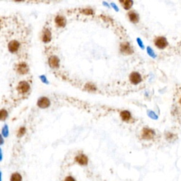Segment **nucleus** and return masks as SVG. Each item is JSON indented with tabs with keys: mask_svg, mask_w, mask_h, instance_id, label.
Segmentation results:
<instances>
[{
	"mask_svg": "<svg viewBox=\"0 0 181 181\" xmlns=\"http://www.w3.org/2000/svg\"><path fill=\"white\" fill-rule=\"evenodd\" d=\"M52 38V35L50 31L48 30V29H45L44 30L43 33V35H42V40L43 41L45 42V43H48V42L50 41V40Z\"/></svg>",
	"mask_w": 181,
	"mask_h": 181,
	"instance_id": "obj_11",
	"label": "nucleus"
},
{
	"mask_svg": "<svg viewBox=\"0 0 181 181\" xmlns=\"http://www.w3.org/2000/svg\"><path fill=\"white\" fill-rule=\"evenodd\" d=\"M23 178L21 175L18 173H14L11 176V178H10V181H22Z\"/></svg>",
	"mask_w": 181,
	"mask_h": 181,
	"instance_id": "obj_14",
	"label": "nucleus"
},
{
	"mask_svg": "<svg viewBox=\"0 0 181 181\" xmlns=\"http://www.w3.org/2000/svg\"><path fill=\"white\" fill-rule=\"evenodd\" d=\"M16 70L21 74H26L28 71V67L26 63H20L16 67Z\"/></svg>",
	"mask_w": 181,
	"mask_h": 181,
	"instance_id": "obj_5",
	"label": "nucleus"
},
{
	"mask_svg": "<svg viewBox=\"0 0 181 181\" xmlns=\"http://www.w3.org/2000/svg\"><path fill=\"white\" fill-rule=\"evenodd\" d=\"M25 132H26V129H25L24 127H21L19 130L18 131V137L23 136L25 134Z\"/></svg>",
	"mask_w": 181,
	"mask_h": 181,
	"instance_id": "obj_19",
	"label": "nucleus"
},
{
	"mask_svg": "<svg viewBox=\"0 0 181 181\" xmlns=\"http://www.w3.org/2000/svg\"><path fill=\"white\" fill-rule=\"evenodd\" d=\"M83 13L86 14H88V15H89V14H93V10L90 9H85L83 10Z\"/></svg>",
	"mask_w": 181,
	"mask_h": 181,
	"instance_id": "obj_22",
	"label": "nucleus"
},
{
	"mask_svg": "<svg viewBox=\"0 0 181 181\" xmlns=\"http://www.w3.org/2000/svg\"><path fill=\"white\" fill-rule=\"evenodd\" d=\"M75 161L81 166H86L88 163V157L84 154H79L76 156Z\"/></svg>",
	"mask_w": 181,
	"mask_h": 181,
	"instance_id": "obj_3",
	"label": "nucleus"
},
{
	"mask_svg": "<svg viewBox=\"0 0 181 181\" xmlns=\"http://www.w3.org/2000/svg\"><path fill=\"white\" fill-rule=\"evenodd\" d=\"M154 44L159 49H164L168 45L167 39L163 36H159L154 40Z\"/></svg>",
	"mask_w": 181,
	"mask_h": 181,
	"instance_id": "obj_1",
	"label": "nucleus"
},
{
	"mask_svg": "<svg viewBox=\"0 0 181 181\" xmlns=\"http://www.w3.org/2000/svg\"><path fill=\"white\" fill-rule=\"evenodd\" d=\"M64 181H76V180L72 176H67L64 179Z\"/></svg>",
	"mask_w": 181,
	"mask_h": 181,
	"instance_id": "obj_23",
	"label": "nucleus"
},
{
	"mask_svg": "<svg viewBox=\"0 0 181 181\" xmlns=\"http://www.w3.org/2000/svg\"><path fill=\"white\" fill-rule=\"evenodd\" d=\"M49 64L52 68H58L60 64V60L58 57L52 56L49 59Z\"/></svg>",
	"mask_w": 181,
	"mask_h": 181,
	"instance_id": "obj_9",
	"label": "nucleus"
},
{
	"mask_svg": "<svg viewBox=\"0 0 181 181\" xmlns=\"http://www.w3.org/2000/svg\"><path fill=\"white\" fill-rule=\"evenodd\" d=\"M55 23L58 26L64 27L66 24V19L62 16H58L55 18Z\"/></svg>",
	"mask_w": 181,
	"mask_h": 181,
	"instance_id": "obj_12",
	"label": "nucleus"
},
{
	"mask_svg": "<svg viewBox=\"0 0 181 181\" xmlns=\"http://www.w3.org/2000/svg\"><path fill=\"white\" fill-rule=\"evenodd\" d=\"M130 79L132 84H139L142 81V77L138 72H132L130 76Z\"/></svg>",
	"mask_w": 181,
	"mask_h": 181,
	"instance_id": "obj_6",
	"label": "nucleus"
},
{
	"mask_svg": "<svg viewBox=\"0 0 181 181\" xmlns=\"http://www.w3.org/2000/svg\"><path fill=\"white\" fill-rule=\"evenodd\" d=\"M122 5L123 7L125 8V9H129L130 7H132V4H133V2L130 1V0H126V1H123L121 2Z\"/></svg>",
	"mask_w": 181,
	"mask_h": 181,
	"instance_id": "obj_16",
	"label": "nucleus"
},
{
	"mask_svg": "<svg viewBox=\"0 0 181 181\" xmlns=\"http://www.w3.org/2000/svg\"><path fill=\"white\" fill-rule=\"evenodd\" d=\"M177 104H178V106L179 108H181V93L178 94V100H177Z\"/></svg>",
	"mask_w": 181,
	"mask_h": 181,
	"instance_id": "obj_21",
	"label": "nucleus"
},
{
	"mask_svg": "<svg viewBox=\"0 0 181 181\" xmlns=\"http://www.w3.org/2000/svg\"><path fill=\"white\" fill-rule=\"evenodd\" d=\"M128 16H129L130 20L132 22L137 23L139 21V16L137 14L135 13V12H130L129 14H128Z\"/></svg>",
	"mask_w": 181,
	"mask_h": 181,
	"instance_id": "obj_13",
	"label": "nucleus"
},
{
	"mask_svg": "<svg viewBox=\"0 0 181 181\" xmlns=\"http://www.w3.org/2000/svg\"><path fill=\"white\" fill-rule=\"evenodd\" d=\"M120 116H121V118L125 121H128L130 118H131V114H130V113L126 110L121 112Z\"/></svg>",
	"mask_w": 181,
	"mask_h": 181,
	"instance_id": "obj_15",
	"label": "nucleus"
},
{
	"mask_svg": "<svg viewBox=\"0 0 181 181\" xmlns=\"http://www.w3.org/2000/svg\"><path fill=\"white\" fill-rule=\"evenodd\" d=\"M0 117H1V119L4 120L6 119V117H7V112L5 110H1V114H0Z\"/></svg>",
	"mask_w": 181,
	"mask_h": 181,
	"instance_id": "obj_18",
	"label": "nucleus"
},
{
	"mask_svg": "<svg viewBox=\"0 0 181 181\" xmlns=\"http://www.w3.org/2000/svg\"><path fill=\"white\" fill-rule=\"evenodd\" d=\"M120 50L123 53L126 54H130L133 52V50H132V47L128 43H122L120 45Z\"/></svg>",
	"mask_w": 181,
	"mask_h": 181,
	"instance_id": "obj_4",
	"label": "nucleus"
},
{
	"mask_svg": "<svg viewBox=\"0 0 181 181\" xmlns=\"http://www.w3.org/2000/svg\"><path fill=\"white\" fill-rule=\"evenodd\" d=\"M155 132L153 130L149 129V128H144L143 129L142 132V137L144 140H151L154 137Z\"/></svg>",
	"mask_w": 181,
	"mask_h": 181,
	"instance_id": "obj_2",
	"label": "nucleus"
},
{
	"mask_svg": "<svg viewBox=\"0 0 181 181\" xmlns=\"http://www.w3.org/2000/svg\"><path fill=\"white\" fill-rule=\"evenodd\" d=\"M29 88H30V86H29V84L26 81H21L18 84V90L20 93H26V92L28 91Z\"/></svg>",
	"mask_w": 181,
	"mask_h": 181,
	"instance_id": "obj_7",
	"label": "nucleus"
},
{
	"mask_svg": "<svg viewBox=\"0 0 181 181\" xmlns=\"http://www.w3.org/2000/svg\"><path fill=\"white\" fill-rule=\"evenodd\" d=\"M86 89L88 90H96V87L94 86V85H93V84H88L86 85Z\"/></svg>",
	"mask_w": 181,
	"mask_h": 181,
	"instance_id": "obj_20",
	"label": "nucleus"
},
{
	"mask_svg": "<svg viewBox=\"0 0 181 181\" xmlns=\"http://www.w3.org/2000/svg\"><path fill=\"white\" fill-rule=\"evenodd\" d=\"M175 137L176 138V135H175L173 133H170V132H168L167 134H166V139L169 141H172L173 140Z\"/></svg>",
	"mask_w": 181,
	"mask_h": 181,
	"instance_id": "obj_17",
	"label": "nucleus"
},
{
	"mask_svg": "<svg viewBox=\"0 0 181 181\" xmlns=\"http://www.w3.org/2000/svg\"><path fill=\"white\" fill-rule=\"evenodd\" d=\"M38 106L41 108H46L50 106V100L48 98L45 97H43L40 98L38 102Z\"/></svg>",
	"mask_w": 181,
	"mask_h": 181,
	"instance_id": "obj_8",
	"label": "nucleus"
},
{
	"mask_svg": "<svg viewBox=\"0 0 181 181\" xmlns=\"http://www.w3.org/2000/svg\"><path fill=\"white\" fill-rule=\"evenodd\" d=\"M19 48V43L16 41H12L9 44V50L12 52H16Z\"/></svg>",
	"mask_w": 181,
	"mask_h": 181,
	"instance_id": "obj_10",
	"label": "nucleus"
}]
</instances>
